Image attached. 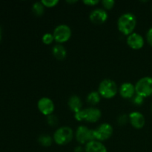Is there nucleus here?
<instances>
[{
	"instance_id": "obj_1",
	"label": "nucleus",
	"mask_w": 152,
	"mask_h": 152,
	"mask_svg": "<svg viewBox=\"0 0 152 152\" xmlns=\"http://www.w3.org/2000/svg\"><path fill=\"white\" fill-rule=\"evenodd\" d=\"M136 26L137 18L132 13H123L117 20V28L125 36H129L134 33Z\"/></svg>"
},
{
	"instance_id": "obj_2",
	"label": "nucleus",
	"mask_w": 152,
	"mask_h": 152,
	"mask_svg": "<svg viewBox=\"0 0 152 152\" xmlns=\"http://www.w3.org/2000/svg\"><path fill=\"white\" fill-rule=\"evenodd\" d=\"M102 117V112L99 108H87L74 114V118L79 122H87L90 123H96Z\"/></svg>"
},
{
	"instance_id": "obj_3",
	"label": "nucleus",
	"mask_w": 152,
	"mask_h": 152,
	"mask_svg": "<svg viewBox=\"0 0 152 152\" xmlns=\"http://www.w3.org/2000/svg\"><path fill=\"white\" fill-rule=\"evenodd\" d=\"M97 91L100 94L101 97L105 99H111L117 95L118 92V87L114 80L105 79L99 83Z\"/></svg>"
},
{
	"instance_id": "obj_4",
	"label": "nucleus",
	"mask_w": 152,
	"mask_h": 152,
	"mask_svg": "<svg viewBox=\"0 0 152 152\" xmlns=\"http://www.w3.org/2000/svg\"><path fill=\"white\" fill-rule=\"evenodd\" d=\"M74 137V132L68 126H62L55 131L53 136V142L59 145H65L71 142Z\"/></svg>"
},
{
	"instance_id": "obj_5",
	"label": "nucleus",
	"mask_w": 152,
	"mask_h": 152,
	"mask_svg": "<svg viewBox=\"0 0 152 152\" xmlns=\"http://www.w3.org/2000/svg\"><path fill=\"white\" fill-rule=\"evenodd\" d=\"M136 94L148 97L152 95V78L150 77H145L140 79L135 85Z\"/></svg>"
},
{
	"instance_id": "obj_6",
	"label": "nucleus",
	"mask_w": 152,
	"mask_h": 152,
	"mask_svg": "<svg viewBox=\"0 0 152 152\" xmlns=\"http://www.w3.org/2000/svg\"><path fill=\"white\" fill-rule=\"evenodd\" d=\"M71 34L72 32L71 28L65 24L56 26L53 30V33L54 40L59 44H62L68 42L71 39Z\"/></svg>"
},
{
	"instance_id": "obj_7",
	"label": "nucleus",
	"mask_w": 152,
	"mask_h": 152,
	"mask_svg": "<svg viewBox=\"0 0 152 152\" xmlns=\"http://www.w3.org/2000/svg\"><path fill=\"white\" fill-rule=\"evenodd\" d=\"M75 137L80 145H86L91 141L95 140L94 129H91L84 126H79L76 131Z\"/></svg>"
},
{
	"instance_id": "obj_8",
	"label": "nucleus",
	"mask_w": 152,
	"mask_h": 152,
	"mask_svg": "<svg viewBox=\"0 0 152 152\" xmlns=\"http://www.w3.org/2000/svg\"><path fill=\"white\" fill-rule=\"evenodd\" d=\"M114 129L109 123H104L99 125L96 129H94L95 140L102 142L109 139L113 134Z\"/></svg>"
},
{
	"instance_id": "obj_9",
	"label": "nucleus",
	"mask_w": 152,
	"mask_h": 152,
	"mask_svg": "<svg viewBox=\"0 0 152 152\" xmlns=\"http://www.w3.org/2000/svg\"><path fill=\"white\" fill-rule=\"evenodd\" d=\"M37 108L40 113L45 116L53 114L55 109V105L53 100L48 97H42L37 102Z\"/></svg>"
},
{
	"instance_id": "obj_10",
	"label": "nucleus",
	"mask_w": 152,
	"mask_h": 152,
	"mask_svg": "<svg viewBox=\"0 0 152 152\" xmlns=\"http://www.w3.org/2000/svg\"><path fill=\"white\" fill-rule=\"evenodd\" d=\"M108 17V13L102 8L94 9L89 15V19L94 25H102L106 22Z\"/></svg>"
},
{
	"instance_id": "obj_11",
	"label": "nucleus",
	"mask_w": 152,
	"mask_h": 152,
	"mask_svg": "<svg viewBox=\"0 0 152 152\" xmlns=\"http://www.w3.org/2000/svg\"><path fill=\"white\" fill-rule=\"evenodd\" d=\"M127 44L133 50H140L144 45V39L142 36L137 33H132L127 37Z\"/></svg>"
},
{
	"instance_id": "obj_12",
	"label": "nucleus",
	"mask_w": 152,
	"mask_h": 152,
	"mask_svg": "<svg viewBox=\"0 0 152 152\" xmlns=\"http://www.w3.org/2000/svg\"><path fill=\"white\" fill-rule=\"evenodd\" d=\"M131 125L136 129H140L144 127L145 123V117L139 111H133L129 116Z\"/></svg>"
},
{
	"instance_id": "obj_13",
	"label": "nucleus",
	"mask_w": 152,
	"mask_h": 152,
	"mask_svg": "<svg viewBox=\"0 0 152 152\" xmlns=\"http://www.w3.org/2000/svg\"><path fill=\"white\" fill-rule=\"evenodd\" d=\"M119 93L120 96L124 99H130L134 96L135 86L131 83H124L121 85L119 88Z\"/></svg>"
},
{
	"instance_id": "obj_14",
	"label": "nucleus",
	"mask_w": 152,
	"mask_h": 152,
	"mask_svg": "<svg viewBox=\"0 0 152 152\" xmlns=\"http://www.w3.org/2000/svg\"><path fill=\"white\" fill-rule=\"evenodd\" d=\"M85 152H108V150L102 142L93 140L86 144Z\"/></svg>"
},
{
	"instance_id": "obj_15",
	"label": "nucleus",
	"mask_w": 152,
	"mask_h": 152,
	"mask_svg": "<svg viewBox=\"0 0 152 152\" xmlns=\"http://www.w3.org/2000/svg\"><path fill=\"white\" fill-rule=\"evenodd\" d=\"M68 105L70 109L75 114L81 111L83 107V102L81 99L77 95H73L69 98L68 101Z\"/></svg>"
},
{
	"instance_id": "obj_16",
	"label": "nucleus",
	"mask_w": 152,
	"mask_h": 152,
	"mask_svg": "<svg viewBox=\"0 0 152 152\" xmlns=\"http://www.w3.org/2000/svg\"><path fill=\"white\" fill-rule=\"evenodd\" d=\"M53 56L58 60H64L67 56V50L62 45L58 44L54 45L52 49Z\"/></svg>"
},
{
	"instance_id": "obj_17",
	"label": "nucleus",
	"mask_w": 152,
	"mask_h": 152,
	"mask_svg": "<svg viewBox=\"0 0 152 152\" xmlns=\"http://www.w3.org/2000/svg\"><path fill=\"white\" fill-rule=\"evenodd\" d=\"M101 96L98 91H92L88 94L86 100L91 105H96L100 102Z\"/></svg>"
},
{
	"instance_id": "obj_18",
	"label": "nucleus",
	"mask_w": 152,
	"mask_h": 152,
	"mask_svg": "<svg viewBox=\"0 0 152 152\" xmlns=\"http://www.w3.org/2000/svg\"><path fill=\"white\" fill-rule=\"evenodd\" d=\"M53 140L49 134H42L39 137L38 142L41 145L44 147H49L52 145Z\"/></svg>"
},
{
	"instance_id": "obj_19",
	"label": "nucleus",
	"mask_w": 152,
	"mask_h": 152,
	"mask_svg": "<svg viewBox=\"0 0 152 152\" xmlns=\"http://www.w3.org/2000/svg\"><path fill=\"white\" fill-rule=\"evenodd\" d=\"M32 12L37 16H42L45 12V7L41 1L36 2L32 6Z\"/></svg>"
},
{
	"instance_id": "obj_20",
	"label": "nucleus",
	"mask_w": 152,
	"mask_h": 152,
	"mask_svg": "<svg viewBox=\"0 0 152 152\" xmlns=\"http://www.w3.org/2000/svg\"><path fill=\"white\" fill-rule=\"evenodd\" d=\"M42 41L44 43L45 45H50L53 43V42L54 41V38H53V34H50V33H46L42 37Z\"/></svg>"
},
{
	"instance_id": "obj_21",
	"label": "nucleus",
	"mask_w": 152,
	"mask_h": 152,
	"mask_svg": "<svg viewBox=\"0 0 152 152\" xmlns=\"http://www.w3.org/2000/svg\"><path fill=\"white\" fill-rule=\"evenodd\" d=\"M41 2L44 5V7L50 8V7H55L59 3V1L58 0H42Z\"/></svg>"
},
{
	"instance_id": "obj_22",
	"label": "nucleus",
	"mask_w": 152,
	"mask_h": 152,
	"mask_svg": "<svg viewBox=\"0 0 152 152\" xmlns=\"http://www.w3.org/2000/svg\"><path fill=\"white\" fill-rule=\"evenodd\" d=\"M101 3L104 8L106 10H111L115 5V1L114 0H103Z\"/></svg>"
},
{
	"instance_id": "obj_23",
	"label": "nucleus",
	"mask_w": 152,
	"mask_h": 152,
	"mask_svg": "<svg viewBox=\"0 0 152 152\" xmlns=\"http://www.w3.org/2000/svg\"><path fill=\"white\" fill-rule=\"evenodd\" d=\"M47 123H48L49 126H55L57 125L58 123V118L53 114L48 116L47 118Z\"/></svg>"
},
{
	"instance_id": "obj_24",
	"label": "nucleus",
	"mask_w": 152,
	"mask_h": 152,
	"mask_svg": "<svg viewBox=\"0 0 152 152\" xmlns=\"http://www.w3.org/2000/svg\"><path fill=\"white\" fill-rule=\"evenodd\" d=\"M129 120V117H128L127 115H126V114H125V115L123 114V115L120 116V117L117 118V123H118L120 126H124V125H126V123H128Z\"/></svg>"
},
{
	"instance_id": "obj_25",
	"label": "nucleus",
	"mask_w": 152,
	"mask_h": 152,
	"mask_svg": "<svg viewBox=\"0 0 152 152\" xmlns=\"http://www.w3.org/2000/svg\"><path fill=\"white\" fill-rule=\"evenodd\" d=\"M144 102V98L142 96H139V95H137L133 97V102L134 105H140L143 103Z\"/></svg>"
},
{
	"instance_id": "obj_26",
	"label": "nucleus",
	"mask_w": 152,
	"mask_h": 152,
	"mask_svg": "<svg viewBox=\"0 0 152 152\" xmlns=\"http://www.w3.org/2000/svg\"><path fill=\"white\" fill-rule=\"evenodd\" d=\"M100 2L98 0H85L83 1V3L86 4L87 6H96Z\"/></svg>"
},
{
	"instance_id": "obj_27",
	"label": "nucleus",
	"mask_w": 152,
	"mask_h": 152,
	"mask_svg": "<svg viewBox=\"0 0 152 152\" xmlns=\"http://www.w3.org/2000/svg\"><path fill=\"white\" fill-rule=\"evenodd\" d=\"M146 39L148 44L152 46V28H150L146 34Z\"/></svg>"
},
{
	"instance_id": "obj_28",
	"label": "nucleus",
	"mask_w": 152,
	"mask_h": 152,
	"mask_svg": "<svg viewBox=\"0 0 152 152\" xmlns=\"http://www.w3.org/2000/svg\"><path fill=\"white\" fill-rule=\"evenodd\" d=\"M74 152H85V148L82 146H77L74 148Z\"/></svg>"
},
{
	"instance_id": "obj_29",
	"label": "nucleus",
	"mask_w": 152,
	"mask_h": 152,
	"mask_svg": "<svg viewBox=\"0 0 152 152\" xmlns=\"http://www.w3.org/2000/svg\"><path fill=\"white\" fill-rule=\"evenodd\" d=\"M67 2L69 3V4H74V3L77 2V1H67Z\"/></svg>"
},
{
	"instance_id": "obj_30",
	"label": "nucleus",
	"mask_w": 152,
	"mask_h": 152,
	"mask_svg": "<svg viewBox=\"0 0 152 152\" xmlns=\"http://www.w3.org/2000/svg\"><path fill=\"white\" fill-rule=\"evenodd\" d=\"M1 33H0V40H1Z\"/></svg>"
},
{
	"instance_id": "obj_31",
	"label": "nucleus",
	"mask_w": 152,
	"mask_h": 152,
	"mask_svg": "<svg viewBox=\"0 0 152 152\" xmlns=\"http://www.w3.org/2000/svg\"><path fill=\"white\" fill-rule=\"evenodd\" d=\"M1 27H0V33H1Z\"/></svg>"
},
{
	"instance_id": "obj_32",
	"label": "nucleus",
	"mask_w": 152,
	"mask_h": 152,
	"mask_svg": "<svg viewBox=\"0 0 152 152\" xmlns=\"http://www.w3.org/2000/svg\"><path fill=\"white\" fill-rule=\"evenodd\" d=\"M151 112H152V105H151Z\"/></svg>"
}]
</instances>
